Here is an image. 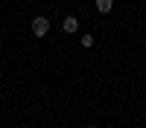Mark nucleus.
Here are the masks:
<instances>
[{"label": "nucleus", "instance_id": "7ed1b4c3", "mask_svg": "<svg viewBox=\"0 0 146 128\" xmlns=\"http://www.w3.org/2000/svg\"><path fill=\"white\" fill-rule=\"evenodd\" d=\"M94 6H96V12L108 15V12H111V6H114V0H94Z\"/></svg>", "mask_w": 146, "mask_h": 128}, {"label": "nucleus", "instance_id": "39448f33", "mask_svg": "<svg viewBox=\"0 0 146 128\" xmlns=\"http://www.w3.org/2000/svg\"><path fill=\"white\" fill-rule=\"evenodd\" d=\"M88 128H96V125H88Z\"/></svg>", "mask_w": 146, "mask_h": 128}, {"label": "nucleus", "instance_id": "f03ea898", "mask_svg": "<svg viewBox=\"0 0 146 128\" xmlns=\"http://www.w3.org/2000/svg\"><path fill=\"white\" fill-rule=\"evenodd\" d=\"M62 29H64L67 35H73V32H76V29H79V20H76V18H73V15H70V18H64V20H62Z\"/></svg>", "mask_w": 146, "mask_h": 128}, {"label": "nucleus", "instance_id": "f257e3e1", "mask_svg": "<svg viewBox=\"0 0 146 128\" xmlns=\"http://www.w3.org/2000/svg\"><path fill=\"white\" fill-rule=\"evenodd\" d=\"M47 32H50V20H47V18H35L32 20V35H35V38H44Z\"/></svg>", "mask_w": 146, "mask_h": 128}, {"label": "nucleus", "instance_id": "20e7f679", "mask_svg": "<svg viewBox=\"0 0 146 128\" xmlns=\"http://www.w3.org/2000/svg\"><path fill=\"white\" fill-rule=\"evenodd\" d=\"M82 47H94V35H91V32L82 35Z\"/></svg>", "mask_w": 146, "mask_h": 128}]
</instances>
